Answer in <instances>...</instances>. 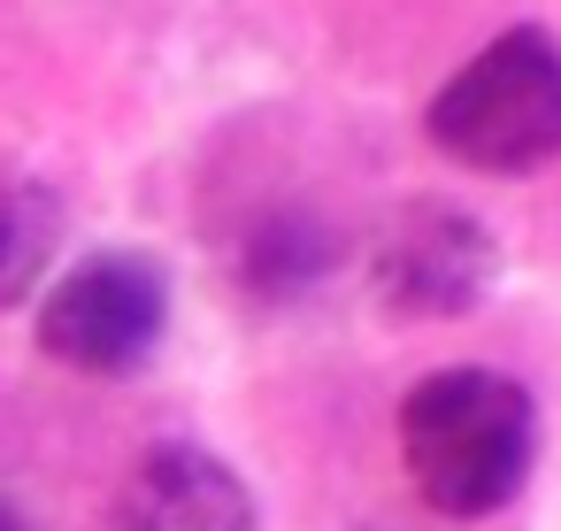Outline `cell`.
Here are the masks:
<instances>
[{
  "label": "cell",
  "instance_id": "7",
  "mask_svg": "<svg viewBox=\"0 0 561 531\" xmlns=\"http://www.w3.org/2000/svg\"><path fill=\"white\" fill-rule=\"evenodd\" d=\"M323 270H331V239H323L308 216H270V224H254L247 247H239V285H247L254 301H293V293H308Z\"/></svg>",
  "mask_w": 561,
  "mask_h": 531
},
{
  "label": "cell",
  "instance_id": "5",
  "mask_svg": "<svg viewBox=\"0 0 561 531\" xmlns=\"http://www.w3.org/2000/svg\"><path fill=\"white\" fill-rule=\"evenodd\" d=\"M116 531H262V508L224 454H208L193 439H162L124 477Z\"/></svg>",
  "mask_w": 561,
  "mask_h": 531
},
{
  "label": "cell",
  "instance_id": "3",
  "mask_svg": "<svg viewBox=\"0 0 561 531\" xmlns=\"http://www.w3.org/2000/svg\"><path fill=\"white\" fill-rule=\"evenodd\" d=\"M170 331V270L139 247H101L78 255L47 293H39V354L78 370V377H131L154 362Z\"/></svg>",
  "mask_w": 561,
  "mask_h": 531
},
{
  "label": "cell",
  "instance_id": "8",
  "mask_svg": "<svg viewBox=\"0 0 561 531\" xmlns=\"http://www.w3.org/2000/svg\"><path fill=\"white\" fill-rule=\"evenodd\" d=\"M0 531H32V523L16 516V500H9V493H0Z\"/></svg>",
  "mask_w": 561,
  "mask_h": 531
},
{
  "label": "cell",
  "instance_id": "4",
  "mask_svg": "<svg viewBox=\"0 0 561 531\" xmlns=\"http://www.w3.org/2000/svg\"><path fill=\"white\" fill-rule=\"evenodd\" d=\"M500 278V239L469 216V208H446V201H408L377 255H369V293L377 308L392 316H461L492 293Z\"/></svg>",
  "mask_w": 561,
  "mask_h": 531
},
{
  "label": "cell",
  "instance_id": "2",
  "mask_svg": "<svg viewBox=\"0 0 561 531\" xmlns=\"http://www.w3.org/2000/svg\"><path fill=\"white\" fill-rule=\"evenodd\" d=\"M431 147L477 178H530L561 162V39L538 24L500 32L431 101Z\"/></svg>",
  "mask_w": 561,
  "mask_h": 531
},
{
  "label": "cell",
  "instance_id": "6",
  "mask_svg": "<svg viewBox=\"0 0 561 531\" xmlns=\"http://www.w3.org/2000/svg\"><path fill=\"white\" fill-rule=\"evenodd\" d=\"M55 247H62V201H55V185H39L16 162H0V316L39 293Z\"/></svg>",
  "mask_w": 561,
  "mask_h": 531
},
{
  "label": "cell",
  "instance_id": "1",
  "mask_svg": "<svg viewBox=\"0 0 561 531\" xmlns=\"http://www.w3.org/2000/svg\"><path fill=\"white\" fill-rule=\"evenodd\" d=\"M400 462L438 516L454 523L500 516L538 462V408L507 370H477V362L431 370L400 400Z\"/></svg>",
  "mask_w": 561,
  "mask_h": 531
}]
</instances>
